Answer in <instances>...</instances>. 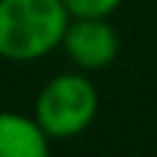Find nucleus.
Segmentation results:
<instances>
[{"mask_svg":"<svg viewBox=\"0 0 157 157\" xmlns=\"http://www.w3.org/2000/svg\"><path fill=\"white\" fill-rule=\"evenodd\" d=\"M70 12L61 0H0V58L35 61L61 47Z\"/></svg>","mask_w":157,"mask_h":157,"instance_id":"obj_1","label":"nucleus"},{"mask_svg":"<svg viewBox=\"0 0 157 157\" xmlns=\"http://www.w3.org/2000/svg\"><path fill=\"white\" fill-rule=\"evenodd\" d=\"M99 113V90L84 70L58 73L35 99V122L52 140H73L93 125Z\"/></svg>","mask_w":157,"mask_h":157,"instance_id":"obj_2","label":"nucleus"},{"mask_svg":"<svg viewBox=\"0 0 157 157\" xmlns=\"http://www.w3.org/2000/svg\"><path fill=\"white\" fill-rule=\"evenodd\" d=\"M61 47L76 70L99 73L108 70L119 56V35L105 17H70Z\"/></svg>","mask_w":157,"mask_h":157,"instance_id":"obj_3","label":"nucleus"},{"mask_svg":"<svg viewBox=\"0 0 157 157\" xmlns=\"http://www.w3.org/2000/svg\"><path fill=\"white\" fill-rule=\"evenodd\" d=\"M50 137L41 131L35 117L0 111V157H47Z\"/></svg>","mask_w":157,"mask_h":157,"instance_id":"obj_4","label":"nucleus"},{"mask_svg":"<svg viewBox=\"0 0 157 157\" xmlns=\"http://www.w3.org/2000/svg\"><path fill=\"white\" fill-rule=\"evenodd\" d=\"M70 17H111L122 0H61Z\"/></svg>","mask_w":157,"mask_h":157,"instance_id":"obj_5","label":"nucleus"}]
</instances>
